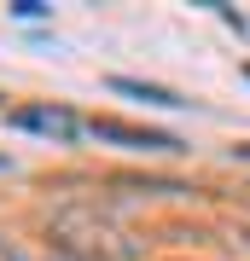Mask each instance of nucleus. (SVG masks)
<instances>
[{
	"instance_id": "1",
	"label": "nucleus",
	"mask_w": 250,
	"mask_h": 261,
	"mask_svg": "<svg viewBox=\"0 0 250 261\" xmlns=\"http://www.w3.org/2000/svg\"><path fill=\"white\" fill-rule=\"evenodd\" d=\"M12 128H24V134H41V140H53V145H76L87 134V122L70 111V105H53V99H35V105H18V111L6 116Z\"/></svg>"
},
{
	"instance_id": "2",
	"label": "nucleus",
	"mask_w": 250,
	"mask_h": 261,
	"mask_svg": "<svg viewBox=\"0 0 250 261\" xmlns=\"http://www.w3.org/2000/svg\"><path fill=\"white\" fill-rule=\"evenodd\" d=\"M87 134H99V140H117V145H128V151H175V140H169V134L128 128V122H117V116H99V122H87Z\"/></svg>"
},
{
	"instance_id": "3",
	"label": "nucleus",
	"mask_w": 250,
	"mask_h": 261,
	"mask_svg": "<svg viewBox=\"0 0 250 261\" xmlns=\"http://www.w3.org/2000/svg\"><path fill=\"white\" fill-rule=\"evenodd\" d=\"M111 87L117 93H128V99H146V105H180L169 87H151V82H134V75H111Z\"/></svg>"
},
{
	"instance_id": "4",
	"label": "nucleus",
	"mask_w": 250,
	"mask_h": 261,
	"mask_svg": "<svg viewBox=\"0 0 250 261\" xmlns=\"http://www.w3.org/2000/svg\"><path fill=\"white\" fill-rule=\"evenodd\" d=\"M0 261H18V255H12V244H6V238H0Z\"/></svg>"
},
{
	"instance_id": "5",
	"label": "nucleus",
	"mask_w": 250,
	"mask_h": 261,
	"mask_svg": "<svg viewBox=\"0 0 250 261\" xmlns=\"http://www.w3.org/2000/svg\"><path fill=\"white\" fill-rule=\"evenodd\" d=\"M239 157H250V145H239Z\"/></svg>"
},
{
	"instance_id": "6",
	"label": "nucleus",
	"mask_w": 250,
	"mask_h": 261,
	"mask_svg": "<svg viewBox=\"0 0 250 261\" xmlns=\"http://www.w3.org/2000/svg\"><path fill=\"white\" fill-rule=\"evenodd\" d=\"M244 75H250V70H244Z\"/></svg>"
}]
</instances>
